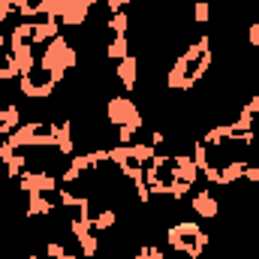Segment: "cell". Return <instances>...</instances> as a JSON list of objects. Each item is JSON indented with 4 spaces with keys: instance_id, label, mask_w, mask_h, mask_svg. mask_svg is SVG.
I'll return each mask as SVG.
<instances>
[{
    "instance_id": "1",
    "label": "cell",
    "mask_w": 259,
    "mask_h": 259,
    "mask_svg": "<svg viewBox=\"0 0 259 259\" xmlns=\"http://www.w3.org/2000/svg\"><path fill=\"white\" fill-rule=\"evenodd\" d=\"M214 66V42L208 33H202L199 39H193L166 72V88L169 91H193L196 84L208 75V69Z\"/></svg>"
},
{
    "instance_id": "2",
    "label": "cell",
    "mask_w": 259,
    "mask_h": 259,
    "mask_svg": "<svg viewBox=\"0 0 259 259\" xmlns=\"http://www.w3.org/2000/svg\"><path fill=\"white\" fill-rule=\"evenodd\" d=\"M166 244H169L172 250L184 253L187 259H202L205 247L211 244V235H208L202 226L184 220V223H172V226L166 229Z\"/></svg>"
},
{
    "instance_id": "3",
    "label": "cell",
    "mask_w": 259,
    "mask_h": 259,
    "mask_svg": "<svg viewBox=\"0 0 259 259\" xmlns=\"http://www.w3.org/2000/svg\"><path fill=\"white\" fill-rule=\"evenodd\" d=\"M106 124L112 127H133V130H145V115L142 109L130 100V97H109L106 103Z\"/></svg>"
},
{
    "instance_id": "4",
    "label": "cell",
    "mask_w": 259,
    "mask_h": 259,
    "mask_svg": "<svg viewBox=\"0 0 259 259\" xmlns=\"http://www.w3.org/2000/svg\"><path fill=\"white\" fill-rule=\"evenodd\" d=\"M139 58L136 55H127L124 61H118V66H115V75H118V81H121V88L124 91H136L139 88Z\"/></svg>"
},
{
    "instance_id": "5",
    "label": "cell",
    "mask_w": 259,
    "mask_h": 259,
    "mask_svg": "<svg viewBox=\"0 0 259 259\" xmlns=\"http://www.w3.org/2000/svg\"><path fill=\"white\" fill-rule=\"evenodd\" d=\"M190 208H193L199 217H205V220L220 217V202H217V196L211 193V190H199L193 196V202H190Z\"/></svg>"
},
{
    "instance_id": "6",
    "label": "cell",
    "mask_w": 259,
    "mask_h": 259,
    "mask_svg": "<svg viewBox=\"0 0 259 259\" xmlns=\"http://www.w3.org/2000/svg\"><path fill=\"white\" fill-rule=\"evenodd\" d=\"M58 211V205L49 199V193H27V208H24V217H52Z\"/></svg>"
},
{
    "instance_id": "7",
    "label": "cell",
    "mask_w": 259,
    "mask_h": 259,
    "mask_svg": "<svg viewBox=\"0 0 259 259\" xmlns=\"http://www.w3.org/2000/svg\"><path fill=\"white\" fill-rule=\"evenodd\" d=\"M55 148H58V154H61V157H72V154H75L72 118H66V121H61V124L55 127Z\"/></svg>"
},
{
    "instance_id": "8",
    "label": "cell",
    "mask_w": 259,
    "mask_h": 259,
    "mask_svg": "<svg viewBox=\"0 0 259 259\" xmlns=\"http://www.w3.org/2000/svg\"><path fill=\"white\" fill-rule=\"evenodd\" d=\"M115 226H118V211H115L112 205L94 211V217H91V229H94V232H109V229H115Z\"/></svg>"
},
{
    "instance_id": "9",
    "label": "cell",
    "mask_w": 259,
    "mask_h": 259,
    "mask_svg": "<svg viewBox=\"0 0 259 259\" xmlns=\"http://www.w3.org/2000/svg\"><path fill=\"white\" fill-rule=\"evenodd\" d=\"M18 127H21V109L15 103L0 106V130H3V136H9L12 130H18Z\"/></svg>"
},
{
    "instance_id": "10",
    "label": "cell",
    "mask_w": 259,
    "mask_h": 259,
    "mask_svg": "<svg viewBox=\"0 0 259 259\" xmlns=\"http://www.w3.org/2000/svg\"><path fill=\"white\" fill-rule=\"evenodd\" d=\"M75 244H78V256H84V259H94L97 253H100V238H97L94 229L81 232V235L75 238Z\"/></svg>"
},
{
    "instance_id": "11",
    "label": "cell",
    "mask_w": 259,
    "mask_h": 259,
    "mask_svg": "<svg viewBox=\"0 0 259 259\" xmlns=\"http://www.w3.org/2000/svg\"><path fill=\"white\" fill-rule=\"evenodd\" d=\"M130 24H133V18H130L127 9H121V12H112V15L106 18V30H112L115 36H124V33H130Z\"/></svg>"
},
{
    "instance_id": "12",
    "label": "cell",
    "mask_w": 259,
    "mask_h": 259,
    "mask_svg": "<svg viewBox=\"0 0 259 259\" xmlns=\"http://www.w3.org/2000/svg\"><path fill=\"white\" fill-rule=\"evenodd\" d=\"M106 58H112V61H124L127 55H133L130 52V33H124V36H115L109 46H106V52H103Z\"/></svg>"
},
{
    "instance_id": "13",
    "label": "cell",
    "mask_w": 259,
    "mask_h": 259,
    "mask_svg": "<svg viewBox=\"0 0 259 259\" xmlns=\"http://www.w3.org/2000/svg\"><path fill=\"white\" fill-rule=\"evenodd\" d=\"M3 58V64H0V81L3 84H9V81H18L24 72H21V64L12 58V55H0Z\"/></svg>"
},
{
    "instance_id": "14",
    "label": "cell",
    "mask_w": 259,
    "mask_h": 259,
    "mask_svg": "<svg viewBox=\"0 0 259 259\" xmlns=\"http://www.w3.org/2000/svg\"><path fill=\"white\" fill-rule=\"evenodd\" d=\"M193 21L196 24H208L211 21V0H196L193 3Z\"/></svg>"
},
{
    "instance_id": "15",
    "label": "cell",
    "mask_w": 259,
    "mask_h": 259,
    "mask_svg": "<svg viewBox=\"0 0 259 259\" xmlns=\"http://www.w3.org/2000/svg\"><path fill=\"white\" fill-rule=\"evenodd\" d=\"M69 250H66V244H61V241H46V256L49 259H64Z\"/></svg>"
},
{
    "instance_id": "16",
    "label": "cell",
    "mask_w": 259,
    "mask_h": 259,
    "mask_svg": "<svg viewBox=\"0 0 259 259\" xmlns=\"http://www.w3.org/2000/svg\"><path fill=\"white\" fill-rule=\"evenodd\" d=\"M244 36H247V42H250V46L259 52V21H253V24L247 27V33H244Z\"/></svg>"
},
{
    "instance_id": "17",
    "label": "cell",
    "mask_w": 259,
    "mask_h": 259,
    "mask_svg": "<svg viewBox=\"0 0 259 259\" xmlns=\"http://www.w3.org/2000/svg\"><path fill=\"white\" fill-rule=\"evenodd\" d=\"M130 0H106V9L109 12H121V9H127Z\"/></svg>"
},
{
    "instance_id": "18",
    "label": "cell",
    "mask_w": 259,
    "mask_h": 259,
    "mask_svg": "<svg viewBox=\"0 0 259 259\" xmlns=\"http://www.w3.org/2000/svg\"><path fill=\"white\" fill-rule=\"evenodd\" d=\"M253 253L259 256V223H256V250H253Z\"/></svg>"
},
{
    "instance_id": "19",
    "label": "cell",
    "mask_w": 259,
    "mask_h": 259,
    "mask_svg": "<svg viewBox=\"0 0 259 259\" xmlns=\"http://www.w3.org/2000/svg\"><path fill=\"white\" fill-rule=\"evenodd\" d=\"M27 259H46V256H42V253H30Z\"/></svg>"
},
{
    "instance_id": "20",
    "label": "cell",
    "mask_w": 259,
    "mask_h": 259,
    "mask_svg": "<svg viewBox=\"0 0 259 259\" xmlns=\"http://www.w3.org/2000/svg\"><path fill=\"white\" fill-rule=\"evenodd\" d=\"M3 46H6V36H3V33H0V52H3Z\"/></svg>"
},
{
    "instance_id": "21",
    "label": "cell",
    "mask_w": 259,
    "mask_h": 259,
    "mask_svg": "<svg viewBox=\"0 0 259 259\" xmlns=\"http://www.w3.org/2000/svg\"><path fill=\"white\" fill-rule=\"evenodd\" d=\"M241 3H259V0H241Z\"/></svg>"
},
{
    "instance_id": "22",
    "label": "cell",
    "mask_w": 259,
    "mask_h": 259,
    "mask_svg": "<svg viewBox=\"0 0 259 259\" xmlns=\"http://www.w3.org/2000/svg\"><path fill=\"white\" fill-rule=\"evenodd\" d=\"M0 142H3V130H0Z\"/></svg>"
}]
</instances>
